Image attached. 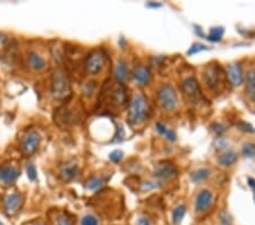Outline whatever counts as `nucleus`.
<instances>
[{
    "label": "nucleus",
    "instance_id": "1",
    "mask_svg": "<svg viewBox=\"0 0 255 225\" xmlns=\"http://www.w3.org/2000/svg\"><path fill=\"white\" fill-rule=\"evenodd\" d=\"M151 108L148 99L141 94H135L131 99L130 108H128L127 122L131 125H140L150 116Z\"/></svg>",
    "mask_w": 255,
    "mask_h": 225
},
{
    "label": "nucleus",
    "instance_id": "2",
    "mask_svg": "<svg viewBox=\"0 0 255 225\" xmlns=\"http://www.w3.org/2000/svg\"><path fill=\"white\" fill-rule=\"evenodd\" d=\"M51 94L58 100L66 99L71 95V83L62 69H56L51 79Z\"/></svg>",
    "mask_w": 255,
    "mask_h": 225
},
{
    "label": "nucleus",
    "instance_id": "3",
    "mask_svg": "<svg viewBox=\"0 0 255 225\" xmlns=\"http://www.w3.org/2000/svg\"><path fill=\"white\" fill-rule=\"evenodd\" d=\"M158 101L165 111H175L178 106V96L174 87H171L170 84L162 85L158 91Z\"/></svg>",
    "mask_w": 255,
    "mask_h": 225
},
{
    "label": "nucleus",
    "instance_id": "4",
    "mask_svg": "<svg viewBox=\"0 0 255 225\" xmlns=\"http://www.w3.org/2000/svg\"><path fill=\"white\" fill-rule=\"evenodd\" d=\"M223 69L216 63H210L204 67L203 81L210 90H216L221 82Z\"/></svg>",
    "mask_w": 255,
    "mask_h": 225
},
{
    "label": "nucleus",
    "instance_id": "5",
    "mask_svg": "<svg viewBox=\"0 0 255 225\" xmlns=\"http://www.w3.org/2000/svg\"><path fill=\"white\" fill-rule=\"evenodd\" d=\"M105 63V56L101 50H94L88 55L85 59V71L89 74L95 75L101 71Z\"/></svg>",
    "mask_w": 255,
    "mask_h": 225
},
{
    "label": "nucleus",
    "instance_id": "6",
    "mask_svg": "<svg viewBox=\"0 0 255 225\" xmlns=\"http://www.w3.org/2000/svg\"><path fill=\"white\" fill-rule=\"evenodd\" d=\"M41 137L35 130H29L23 135L21 141V149L25 155H32L38 149Z\"/></svg>",
    "mask_w": 255,
    "mask_h": 225
},
{
    "label": "nucleus",
    "instance_id": "7",
    "mask_svg": "<svg viewBox=\"0 0 255 225\" xmlns=\"http://www.w3.org/2000/svg\"><path fill=\"white\" fill-rule=\"evenodd\" d=\"M226 75L233 87H240L244 83V72L240 63H230L226 67Z\"/></svg>",
    "mask_w": 255,
    "mask_h": 225
},
{
    "label": "nucleus",
    "instance_id": "8",
    "mask_svg": "<svg viewBox=\"0 0 255 225\" xmlns=\"http://www.w3.org/2000/svg\"><path fill=\"white\" fill-rule=\"evenodd\" d=\"M153 173L155 177L161 178V180H170L176 177L178 171L175 164L170 161H162L155 165Z\"/></svg>",
    "mask_w": 255,
    "mask_h": 225
},
{
    "label": "nucleus",
    "instance_id": "9",
    "mask_svg": "<svg viewBox=\"0 0 255 225\" xmlns=\"http://www.w3.org/2000/svg\"><path fill=\"white\" fill-rule=\"evenodd\" d=\"M181 90L191 101H196L201 96L200 84H198L196 79L193 77L185 79L183 83H181Z\"/></svg>",
    "mask_w": 255,
    "mask_h": 225
},
{
    "label": "nucleus",
    "instance_id": "10",
    "mask_svg": "<svg viewBox=\"0 0 255 225\" xmlns=\"http://www.w3.org/2000/svg\"><path fill=\"white\" fill-rule=\"evenodd\" d=\"M23 205V197L21 193H9L4 198V207L8 215L17 214Z\"/></svg>",
    "mask_w": 255,
    "mask_h": 225
},
{
    "label": "nucleus",
    "instance_id": "11",
    "mask_svg": "<svg viewBox=\"0 0 255 225\" xmlns=\"http://www.w3.org/2000/svg\"><path fill=\"white\" fill-rule=\"evenodd\" d=\"M213 203V194L210 190L203 189L197 193L195 199V210L196 213H205Z\"/></svg>",
    "mask_w": 255,
    "mask_h": 225
},
{
    "label": "nucleus",
    "instance_id": "12",
    "mask_svg": "<svg viewBox=\"0 0 255 225\" xmlns=\"http://www.w3.org/2000/svg\"><path fill=\"white\" fill-rule=\"evenodd\" d=\"M19 174H21V171H19L18 167L14 166V165H2L0 167V182L2 184L11 185L17 180Z\"/></svg>",
    "mask_w": 255,
    "mask_h": 225
},
{
    "label": "nucleus",
    "instance_id": "13",
    "mask_svg": "<svg viewBox=\"0 0 255 225\" xmlns=\"http://www.w3.org/2000/svg\"><path fill=\"white\" fill-rule=\"evenodd\" d=\"M109 92L110 94H109L108 98L110 100V104L115 107H121L127 102V95H126V90L121 83L114 85Z\"/></svg>",
    "mask_w": 255,
    "mask_h": 225
},
{
    "label": "nucleus",
    "instance_id": "14",
    "mask_svg": "<svg viewBox=\"0 0 255 225\" xmlns=\"http://www.w3.org/2000/svg\"><path fill=\"white\" fill-rule=\"evenodd\" d=\"M133 78L135 82H136L137 85H141V87H143V85H147L149 84V82L151 81V72L149 67L144 65H136L134 68V72H133Z\"/></svg>",
    "mask_w": 255,
    "mask_h": 225
},
{
    "label": "nucleus",
    "instance_id": "15",
    "mask_svg": "<svg viewBox=\"0 0 255 225\" xmlns=\"http://www.w3.org/2000/svg\"><path fill=\"white\" fill-rule=\"evenodd\" d=\"M245 92L250 101L255 102V68L251 67L247 69L246 78H245Z\"/></svg>",
    "mask_w": 255,
    "mask_h": 225
},
{
    "label": "nucleus",
    "instance_id": "16",
    "mask_svg": "<svg viewBox=\"0 0 255 225\" xmlns=\"http://www.w3.org/2000/svg\"><path fill=\"white\" fill-rule=\"evenodd\" d=\"M237 161V154L234 150H225L218 156V164L224 167H229Z\"/></svg>",
    "mask_w": 255,
    "mask_h": 225
},
{
    "label": "nucleus",
    "instance_id": "17",
    "mask_svg": "<svg viewBox=\"0 0 255 225\" xmlns=\"http://www.w3.org/2000/svg\"><path fill=\"white\" fill-rule=\"evenodd\" d=\"M128 77V68H127V63L124 59H118L117 64L115 67V78L119 83H122L127 80Z\"/></svg>",
    "mask_w": 255,
    "mask_h": 225
},
{
    "label": "nucleus",
    "instance_id": "18",
    "mask_svg": "<svg viewBox=\"0 0 255 225\" xmlns=\"http://www.w3.org/2000/svg\"><path fill=\"white\" fill-rule=\"evenodd\" d=\"M29 64L34 71H42V69L47 67V62H45V59L42 57V56L36 54V52H31V54L29 55Z\"/></svg>",
    "mask_w": 255,
    "mask_h": 225
},
{
    "label": "nucleus",
    "instance_id": "19",
    "mask_svg": "<svg viewBox=\"0 0 255 225\" xmlns=\"http://www.w3.org/2000/svg\"><path fill=\"white\" fill-rule=\"evenodd\" d=\"M78 172L77 165L75 164H66L60 172V177L62 181H69L76 177Z\"/></svg>",
    "mask_w": 255,
    "mask_h": 225
},
{
    "label": "nucleus",
    "instance_id": "20",
    "mask_svg": "<svg viewBox=\"0 0 255 225\" xmlns=\"http://www.w3.org/2000/svg\"><path fill=\"white\" fill-rule=\"evenodd\" d=\"M210 174H211V172L209 168H198V170L192 172L191 180L192 182H194L195 184H198V183H201V182L207 180V178L210 177Z\"/></svg>",
    "mask_w": 255,
    "mask_h": 225
},
{
    "label": "nucleus",
    "instance_id": "21",
    "mask_svg": "<svg viewBox=\"0 0 255 225\" xmlns=\"http://www.w3.org/2000/svg\"><path fill=\"white\" fill-rule=\"evenodd\" d=\"M225 34V29L223 26H216V28H211L209 31V34L205 36L211 42H219L223 40V36Z\"/></svg>",
    "mask_w": 255,
    "mask_h": 225
},
{
    "label": "nucleus",
    "instance_id": "22",
    "mask_svg": "<svg viewBox=\"0 0 255 225\" xmlns=\"http://www.w3.org/2000/svg\"><path fill=\"white\" fill-rule=\"evenodd\" d=\"M105 180L102 177H91L89 180L87 181V189L91 190V191H98L99 189H101L104 187Z\"/></svg>",
    "mask_w": 255,
    "mask_h": 225
},
{
    "label": "nucleus",
    "instance_id": "23",
    "mask_svg": "<svg viewBox=\"0 0 255 225\" xmlns=\"http://www.w3.org/2000/svg\"><path fill=\"white\" fill-rule=\"evenodd\" d=\"M155 129H157V131L160 133L161 135H164V137L167 139L169 141H175L176 140V133L173 130H170V129H168L165 127V124L160 123V122H158L157 124H155Z\"/></svg>",
    "mask_w": 255,
    "mask_h": 225
},
{
    "label": "nucleus",
    "instance_id": "24",
    "mask_svg": "<svg viewBox=\"0 0 255 225\" xmlns=\"http://www.w3.org/2000/svg\"><path fill=\"white\" fill-rule=\"evenodd\" d=\"M185 214H186V206L185 205H180L175 208L173 211V215H171V221L175 225H180L183 221V218L185 217Z\"/></svg>",
    "mask_w": 255,
    "mask_h": 225
},
{
    "label": "nucleus",
    "instance_id": "25",
    "mask_svg": "<svg viewBox=\"0 0 255 225\" xmlns=\"http://www.w3.org/2000/svg\"><path fill=\"white\" fill-rule=\"evenodd\" d=\"M241 154L246 158H254L255 157V144L254 142H245L241 148Z\"/></svg>",
    "mask_w": 255,
    "mask_h": 225
},
{
    "label": "nucleus",
    "instance_id": "26",
    "mask_svg": "<svg viewBox=\"0 0 255 225\" xmlns=\"http://www.w3.org/2000/svg\"><path fill=\"white\" fill-rule=\"evenodd\" d=\"M208 47L207 46H204V45H201V44H194L193 46H192V47L188 49V51H187V55L188 56H193L195 54H197V52H200V51H203V50H208Z\"/></svg>",
    "mask_w": 255,
    "mask_h": 225
},
{
    "label": "nucleus",
    "instance_id": "27",
    "mask_svg": "<svg viewBox=\"0 0 255 225\" xmlns=\"http://www.w3.org/2000/svg\"><path fill=\"white\" fill-rule=\"evenodd\" d=\"M81 225H99L98 218L93 216V215H85L84 217L82 218Z\"/></svg>",
    "mask_w": 255,
    "mask_h": 225
},
{
    "label": "nucleus",
    "instance_id": "28",
    "mask_svg": "<svg viewBox=\"0 0 255 225\" xmlns=\"http://www.w3.org/2000/svg\"><path fill=\"white\" fill-rule=\"evenodd\" d=\"M122 157H124V153H122L121 150H115L112 151V153L109 155V160H110L112 163H119L122 160Z\"/></svg>",
    "mask_w": 255,
    "mask_h": 225
},
{
    "label": "nucleus",
    "instance_id": "29",
    "mask_svg": "<svg viewBox=\"0 0 255 225\" xmlns=\"http://www.w3.org/2000/svg\"><path fill=\"white\" fill-rule=\"evenodd\" d=\"M26 172H28V177L30 178L31 181H34L36 178V168L34 166V164L30 163L28 164V167H26Z\"/></svg>",
    "mask_w": 255,
    "mask_h": 225
},
{
    "label": "nucleus",
    "instance_id": "30",
    "mask_svg": "<svg viewBox=\"0 0 255 225\" xmlns=\"http://www.w3.org/2000/svg\"><path fill=\"white\" fill-rule=\"evenodd\" d=\"M211 129H212V131L214 132V133H217L218 135H221L224 133V132H226V127H225L224 124H221V123H213L211 125Z\"/></svg>",
    "mask_w": 255,
    "mask_h": 225
},
{
    "label": "nucleus",
    "instance_id": "31",
    "mask_svg": "<svg viewBox=\"0 0 255 225\" xmlns=\"http://www.w3.org/2000/svg\"><path fill=\"white\" fill-rule=\"evenodd\" d=\"M237 127L240 130L244 131V132H247V133H253V132L255 131L254 128L252 127V125L250 123H245V122H240V123L237 124Z\"/></svg>",
    "mask_w": 255,
    "mask_h": 225
},
{
    "label": "nucleus",
    "instance_id": "32",
    "mask_svg": "<svg viewBox=\"0 0 255 225\" xmlns=\"http://www.w3.org/2000/svg\"><path fill=\"white\" fill-rule=\"evenodd\" d=\"M159 184H157V182H151V181H148V182H143L142 183V191H149L151 189H155V188H158Z\"/></svg>",
    "mask_w": 255,
    "mask_h": 225
},
{
    "label": "nucleus",
    "instance_id": "33",
    "mask_svg": "<svg viewBox=\"0 0 255 225\" xmlns=\"http://www.w3.org/2000/svg\"><path fill=\"white\" fill-rule=\"evenodd\" d=\"M56 225H74V224H73V221L68 216H66V215H62V216L58 218Z\"/></svg>",
    "mask_w": 255,
    "mask_h": 225
},
{
    "label": "nucleus",
    "instance_id": "34",
    "mask_svg": "<svg viewBox=\"0 0 255 225\" xmlns=\"http://www.w3.org/2000/svg\"><path fill=\"white\" fill-rule=\"evenodd\" d=\"M137 225H153V224H152V222L150 220H149L148 217L142 216V217L138 218Z\"/></svg>",
    "mask_w": 255,
    "mask_h": 225
},
{
    "label": "nucleus",
    "instance_id": "35",
    "mask_svg": "<svg viewBox=\"0 0 255 225\" xmlns=\"http://www.w3.org/2000/svg\"><path fill=\"white\" fill-rule=\"evenodd\" d=\"M248 185H250L251 188H253V189H255V178H252V177H248Z\"/></svg>",
    "mask_w": 255,
    "mask_h": 225
},
{
    "label": "nucleus",
    "instance_id": "36",
    "mask_svg": "<svg viewBox=\"0 0 255 225\" xmlns=\"http://www.w3.org/2000/svg\"><path fill=\"white\" fill-rule=\"evenodd\" d=\"M148 6H149V7H155V8L161 7V5H160V4H149Z\"/></svg>",
    "mask_w": 255,
    "mask_h": 225
},
{
    "label": "nucleus",
    "instance_id": "37",
    "mask_svg": "<svg viewBox=\"0 0 255 225\" xmlns=\"http://www.w3.org/2000/svg\"><path fill=\"white\" fill-rule=\"evenodd\" d=\"M34 225H45V224H42V223H36V224H34Z\"/></svg>",
    "mask_w": 255,
    "mask_h": 225
},
{
    "label": "nucleus",
    "instance_id": "38",
    "mask_svg": "<svg viewBox=\"0 0 255 225\" xmlns=\"http://www.w3.org/2000/svg\"><path fill=\"white\" fill-rule=\"evenodd\" d=\"M254 201H255V193H254Z\"/></svg>",
    "mask_w": 255,
    "mask_h": 225
},
{
    "label": "nucleus",
    "instance_id": "39",
    "mask_svg": "<svg viewBox=\"0 0 255 225\" xmlns=\"http://www.w3.org/2000/svg\"><path fill=\"white\" fill-rule=\"evenodd\" d=\"M0 225H4V224H2V223H1V222H0Z\"/></svg>",
    "mask_w": 255,
    "mask_h": 225
}]
</instances>
